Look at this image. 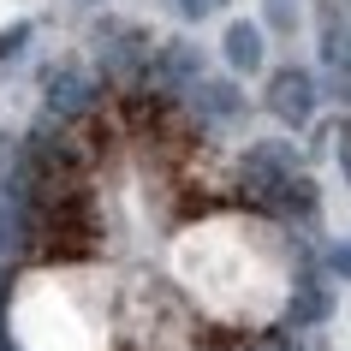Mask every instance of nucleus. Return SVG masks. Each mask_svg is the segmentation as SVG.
I'll return each mask as SVG.
<instances>
[{
	"mask_svg": "<svg viewBox=\"0 0 351 351\" xmlns=\"http://www.w3.org/2000/svg\"><path fill=\"white\" fill-rule=\"evenodd\" d=\"M298 179V155L286 143H250V155H244V191L256 197V203L280 208V191Z\"/></svg>",
	"mask_w": 351,
	"mask_h": 351,
	"instance_id": "f257e3e1",
	"label": "nucleus"
},
{
	"mask_svg": "<svg viewBox=\"0 0 351 351\" xmlns=\"http://www.w3.org/2000/svg\"><path fill=\"white\" fill-rule=\"evenodd\" d=\"M268 108H274V119H286V125H304L315 113V77L304 72V66H280V72L268 77Z\"/></svg>",
	"mask_w": 351,
	"mask_h": 351,
	"instance_id": "f03ea898",
	"label": "nucleus"
},
{
	"mask_svg": "<svg viewBox=\"0 0 351 351\" xmlns=\"http://www.w3.org/2000/svg\"><path fill=\"white\" fill-rule=\"evenodd\" d=\"M90 101H95V84L77 77V72H60L48 84V113L54 119H77V113H90Z\"/></svg>",
	"mask_w": 351,
	"mask_h": 351,
	"instance_id": "7ed1b4c3",
	"label": "nucleus"
},
{
	"mask_svg": "<svg viewBox=\"0 0 351 351\" xmlns=\"http://www.w3.org/2000/svg\"><path fill=\"white\" fill-rule=\"evenodd\" d=\"M221 48H226V66H232V72H256V66H262V30H256V24H226V42H221Z\"/></svg>",
	"mask_w": 351,
	"mask_h": 351,
	"instance_id": "20e7f679",
	"label": "nucleus"
},
{
	"mask_svg": "<svg viewBox=\"0 0 351 351\" xmlns=\"http://www.w3.org/2000/svg\"><path fill=\"white\" fill-rule=\"evenodd\" d=\"M197 108L208 113V119H232V113H239V90H232V84H226V77H197Z\"/></svg>",
	"mask_w": 351,
	"mask_h": 351,
	"instance_id": "39448f33",
	"label": "nucleus"
},
{
	"mask_svg": "<svg viewBox=\"0 0 351 351\" xmlns=\"http://www.w3.org/2000/svg\"><path fill=\"white\" fill-rule=\"evenodd\" d=\"M292 322H322V315H328V292H322V286H315V280H304V286H298V298H292Z\"/></svg>",
	"mask_w": 351,
	"mask_h": 351,
	"instance_id": "423d86ee",
	"label": "nucleus"
},
{
	"mask_svg": "<svg viewBox=\"0 0 351 351\" xmlns=\"http://www.w3.org/2000/svg\"><path fill=\"white\" fill-rule=\"evenodd\" d=\"M24 42H30V30H24V24H12V30L0 36V60H12V54L24 48Z\"/></svg>",
	"mask_w": 351,
	"mask_h": 351,
	"instance_id": "0eeeda50",
	"label": "nucleus"
},
{
	"mask_svg": "<svg viewBox=\"0 0 351 351\" xmlns=\"http://www.w3.org/2000/svg\"><path fill=\"white\" fill-rule=\"evenodd\" d=\"M173 6H179V12H185V19H208V12H215V6H221V0H173Z\"/></svg>",
	"mask_w": 351,
	"mask_h": 351,
	"instance_id": "6e6552de",
	"label": "nucleus"
},
{
	"mask_svg": "<svg viewBox=\"0 0 351 351\" xmlns=\"http://www.w3.org/2000/svg\"><path fill=\"white\" fill-rule=\"evenodd\" d=\"M328 262H333V274H346V280H351V244H339Z\"/></svg>",
	"mask_w": 351,
	"mask_h": 351,
	"instance_id": "1a4fd4ad",
	"label": "nucleus"
},
{
	"mask_svg": "<svg viewBox=\"0 0 351 351\" xmlns=\"http://www.w3.org/2000/svg\"><path fill=\"white\" fill-rule=\"evenodd\" d=\"M339 161H346V173H351V119H346V131H339Z\"/></svg>",
	"mask_w": 351,
	"mask_h": 351,
	"instance_id": "9d476101",
	"label": "nucleus"
},
{
	"mask_svg": "<svg viewBox=\"0 0 351 351\" xmlns=\"http://www.w3.org/2000/svg\"><path fill=\"white\" fill-rule=\"evenodd\" d=\"M274 6V24H292V0H268Z\"/></svg>",
	"mask_w": 351,
	"mask_h": 351,
	"instance_id": "9b49d317",
	"label": "nucleus"
}]
</instances>
